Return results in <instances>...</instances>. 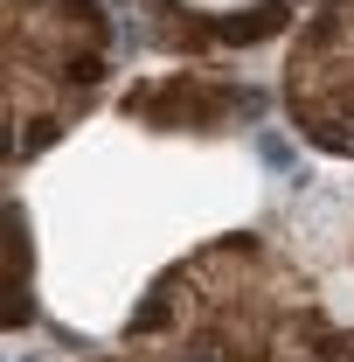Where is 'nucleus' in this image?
Listing matches in <instances>:
<instances>
[{
    "label": "nucleus",
    "mask_w": 354,
    "mask_h": 362,
    "mask_svg": "<svg viewBox=\"0 0 354 362\" xmlns=\"http://www.w3.org/2000/svg\"><path fill=\"white\" fill-rule=\"evenodd\" d=\"M111 21L97 0H7V160H35L97 105Z\"/></svg>",
    "instance_id": "nucleus-1"
},
{
    "label": "nucleus",
    "mask_w": 354,
    "mask_h": 362,
    "mask_svg": "<svg viewBox=\"0 0 354 362\" xmlns=\"http://www.w3.org/2000/svg\"><path fill=\"white\" fill-rule=\"evenodd\" d=\"M257 119V90L229 84L216 70H167L153 84L126 90V119H146L160 133H222L229 119Z\"/></svg>",
    "instance_id": "nucleus-3"
},
{
    "label": "nucleus",
    "mask_w": 354,
    "mask_h": 362,
    "mask_svg": "<svg viewBox=\"0 0 354 362\" xmlns=\"http://www.w3.org/2000/svg\"><path fill=\"white\" fill-rule=\"evenodd\" d=\"M285 112L299 139L354 160V0H319L285 49Z\"/></svg>",
    "instance_id": "nucleus-2"
},
{
    "label": "nucleus",
    "mask_w": 354,
    "mask_h": 362,
    "mask_svg": "<svg viewBox=\"0 0 354 362\" xmlns=\"http://www.w3.org/2000/svg\"><path fill=\"white\" fill-rule=\"evenodd\" d=\"M97 362H153V356H139V349H126V356H97Z\"/></svg>",
    "instance_id": "nucleus-4"
}]
</instances>
